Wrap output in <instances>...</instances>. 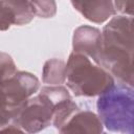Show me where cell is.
<instances>
[{
    "mask_svg": "<svg viewBox=\"0 0 134 134\" xmlns=\"http://www.w3.org/2000/svg\"><path fill=\"white\" fill-rule=\"evenodd\" d=\"M126 93L108 89L97 102V110L105 126L111 131H126Z\"/></svg>",
    "mask_w": 134,
    "mask_h": 134,
    "instance_id": "cell-2",
    "label": "cell"
},
{
    "mask_svg": "<svg viewBox=\"0 0 134 134\" xmlns=\"http://www.w3.org/2000/svg\"><path fill=\"white\" fill-rule=\"evenodd\" d=\"M72 4L87 19L93 22H103L112 14L109 0H72Z\"/></svg>",
    "mask_w": 134,
    "mask_h": 134,
    "instance_id": "cell-4",
    "label": "cell"
},
{
    "mask_svg": "<svg viewBox=\"0 0 134 134\" xmlns=\"http://www.w3.org/2000/svg\"><path fill=\"white\" fill-rule=\"evenodd\" d=\"M53 110L54 105L50 96L43 91L39 96L25 104L20 111V122L27 131H39L49 124Z\"/></svg>",
    "mask_w": 134,
    "mask_h": 134,
    "instance_id": "cell-3",
    "label": "cell"
},
{
    "mask_svg": "<svg viewBox=\"0 0 134 134\" xmlns=\"http://www.w3.org/2000/svg\"><path fill=\"white\" fill-rule=\"evenodd\" d=\"M68 86L76 95L104 93L112 85L111 77L102 69L92 66L86 57L72 53L65 69Z\"/></svg>",
    "mask_w": 134,
    "mask_h": 134,
    "instance_id": "cell-1",
    "label": "cell"
}]
</instances>
